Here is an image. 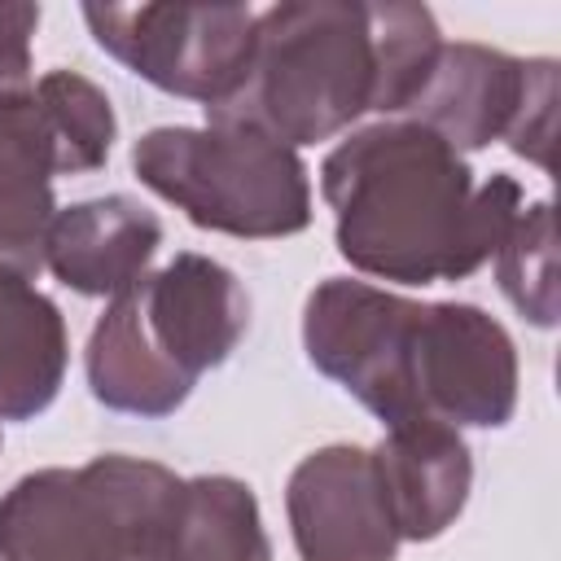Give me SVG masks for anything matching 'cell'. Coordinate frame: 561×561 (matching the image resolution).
Instances as JSON below:
<instances>
[{
    "mask_svg": "<svg viewBox=\"0 0 561 561\" xmlns=\"http://www.w3.org/2000/svg\"><path fill=\"white\" fill-rule=\"evenodd\" d=\"M337 254L377 280L438 285L491 263L522 184L504 171L473 175L465 153L408 118H381L337 140L320 162Z\"/></svg>",
    "mask_w": 561,
    "mask_h": 561,
    "instance_id": "1",
    "label": "cell"
},
{
    "mask_svg": "<svg viewBox=\"0 0 561 561\" xmlns=\"http://www.w3.org/2000/svg\"><path fill=\"white\" fill-rule=\"evenodd\" d=\"M250 329V294L232 267L184 250L96 316L83 351L88 390L101 408L162 421L193 386L228 364Z\"/></svg>",
    "mask_w": 561,
    "mask_h": 561,
    "instance_id": "2",
    "label": "cell"
},
{
    "mask_svg": "<svg viewBox=\"0 0 561 561\" xmlns=\"http://www.w3.org/2000/svg\"><path fill=\"white\" fill-rule=\"evenodd\" d=\"M377 88V4L285 0L254 13L241 75L228 96L206 105V123L250 127L298 153L373 114Z\"/></svg>",
    "mask_w": 561,
    "mask_h": 561,
    "instance_id": "3",
    "label": "cell"
},
{
    "mask_svg": "<svg viewBox=\"0 0 561 561\" xmlns=\"http://www.w3.org/2000/svg\"><path fill=\"white\" fill-rule=\"evenodd\" d=\"M131 171L206 232L272 241L311 224L302 158L250 127H153L131 145Z\"/></svg>",
    "mask_w": 561,
    "mask_h": 561,
    "instance_id": "4",
    "label": "cell"
},
{
    "mask_svg": "<svg viewBox=\"0 0 561 561\" xmlns=\"http://www.w3.org/2000/svg\"><path fill=\"white\" fill-rule=\"evenodd\" d=\"M180 478L140 456L22 473L0 495V561H145Z\"/></svg>",
    "mask_w": 561,
    "mask_h": 561,
    "instance_id": "5",
    "label": "cell"
},
{
    "mask_svg": "<svg viewBox=\"0 0 561 561\" xmlns=\"http://www.w3.org/2000/svg\"><path fill=\"white\" fill-rule=\"evenodd\" d=\"M83 22L118 66L158 92L197 101L228 96L250 53V4H83Z\"/></svg>",
    "mask_w": 561,
    "mask_h": 561,
    "instance_id": "6",
    "label": "cell"
},
{
    "mask_svg": "<svg viewBox=\"0 0 561 561\" xmlns=\"http://www.w3.org/2000/svg\"><path fill=\"white\" fill-rule=\"evenodd\" d=\"M403 377L412 421L500 430L517 412V346L473 302H416Z\"/></svg>",
    "mask_w": 561,
    "mask_h": 561,
    "instance_id": "7",
    "label": "cell"
},
{
    "mask_svg": "<svg viewBox=\"0 0 561 561\" xmlns=\"http://www.w3.org/2000/svg\"><path fill=\"white\" fill-rule=\"evenodd\" d=\"M412 316L416 298L351 276L320 280L302 307V351L311 368L355 394L386 430L412 421L403 377Z\"/></svg>",
    "mask_w": 561,
    "mask_h": 561,
    "instance_id": "8",
    "label": "cell"
},
{
    "mask_svg": "<svg viewBox=\"0 0 561 561\" xmlns=\"http://www.w3.org/2000/svg\"><path fill=\"white\" fill-rule=\"evenodd\" d=\"M285 513L298 561H394L403 543L373 451L355 443L302 456L285 482Z\"/></svg>",
    "mask_w": 561,
    "mask_h": 561,
    "instance_id": "9",
    "label": "cell"
},
{
    "mask_svg": "<svg viewBox=\"0 0 561 561\" xmlns=\"http://www.w3.org/2000/svg\"><path fill=\"white\" fill-rule=\"evenodd\" d=\"M552 57H513L491 44L456 39L438 48L421 92L403 110L408 123H421L456 153L486 149L491 140H508L526 96Z\"/></svg>",
    "mask_w": 561,
    "mask_h": 561,
    "instance_id": "10",
    "label": "cell"
},
{
    "mask_svg": "<svg viewBox=\"0 0 561 561\" xmlns=\"http://www.w3.org/2000/svg\"><path fill=\"white\" fill-rule=\"evenodd\" d=\"M368 451L399 539L430 543L447 526H456L473 486V451L456 425L443 421L390 425L381 443Z\"/></svg>",
    "mask_w": 561,
    "mask_h": 561,
    "instance_id": "11",
    "label": "cell"
},
{
    "mask_svg": "<svg viewBox=\"0 0 561 561\" xmlns=\"http://www.w3.org/2000/svg\"><path fill=\"white\" fill-rule=\"evenodd\" d=\"M158 245L162 219L127 193H105L57 210L44 267L83 298H114L149 272Z\"/></svg>",
    "mask_w": 561,
    "mask_h": 561,
    "instance_id": "12",
    "label": "cell"
},
{
    "mask_svg": "<svg viewBox=\"0 0 561 561\" xmlns=\"http://www.w3.org/2000/svg\"><path fill=\"white\" fill-rule=\"evenodd\" d=\"M57 140L35 92L0 105V267L26 280L44 272L48 228L57 219Z\"/></svg>",
    "mask_w": 561,
    "mask_h": 561,
    "instance_id": "13",
    "label": "cell"
},
{
    "mask_svg": "<svg viewBox=\"0 0 561 561\" xmlns=\"http://www.w3.org/2000/svg\"><path fill=\"white\" fill-rule=\"evenodd\" d=\"M145 561H272L254 491L228 473L180 478Z\"/></svg>",
    "mask_w": 561,
    "mask_h": 561,
    "instance_id": "14",
    "label": "cell"
},
{
    "mask_svg": "<svg viewBox=\"0 0 561 561\" xmlns=\"http://www.w3.org/2000/svg\"><path fill=\"white\" fill-rule=\"evenodd\" d=\"M70 337L61 307L0 267V421H35L61 390Z\"/></svg>",
    "mask_w": 561,
    "mask_h": 561,
    "instance_id": "15",
    "label": "cell"
},
{
    "mask_svg": "<svg viewBox=\"0 0 561 561\" xmlns=\"http://www.w3.org/2000/svg\"><path fill=\"white\" fill-rule=\"evenodd\" d=\"M35 101L57 140L61 175H83V171L105 167L114 136H118V118H114L105 88H96L79 70H48L35 79Z\"/></svg>",
    "mask_w": 561,
    "mask_h": 561,
    "instance_id": "16",
    "label": "cell"
},
{
    "mask_svg": "<svg viewBox=\"0 0 561 561\" xmlns=\"http://www.w3.org/2000/svg\"><path fill=\"white\" fill-rule=\"evenodd\" d=\"M495 280L500 294L526 316L535 329H552L561 316L557 302V232L552 202H530L513 215L508 232L495 245Z\"/></svg>",
    "mask_w": 561,
    "mask_h": 561,
    "instance_id": "17",
    "label": "cell"
},
{
    "mask_svg": "<svg viewBox=\"0 0 561 561\" xmlns=\"http://www.w3.org/2000/svg\"><path fill=\"white\" fill-rule=\"evenodd\" d=\"M39 31V4L4 0L0 4V105H13L35 92L31 39Z\"/></svg>",
    "mask_w": 561,
    "mask_h": 561,
    "instance_id": "18",
    "label": "cell"
}]
</instances>
